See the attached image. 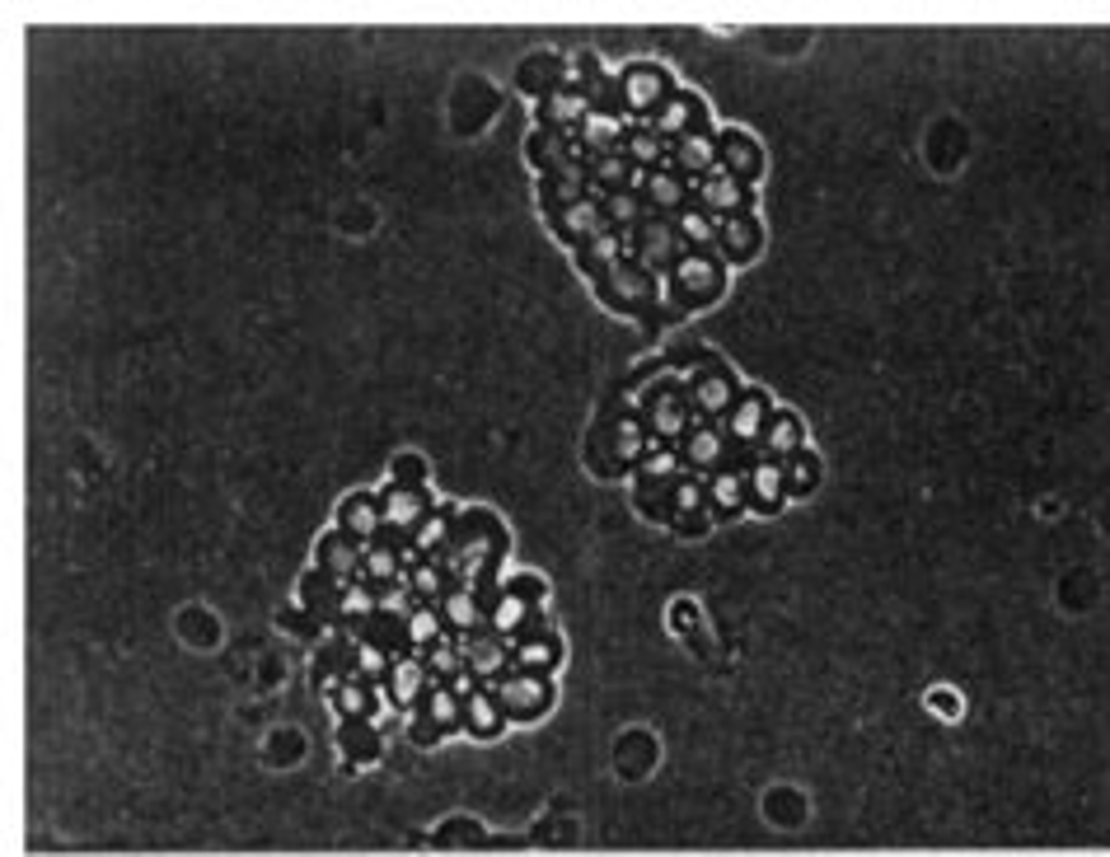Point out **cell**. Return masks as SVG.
Segmentation results:
<instances>
[{"label":"cell","instance_id":"f35d334b","mask_svg":"<svg viewBox=\"0 0 1110 857\" xmlns=\"http://www.w3.org/2000/svg\"><path fill=\"white\" fill-rule=\"evenodd\" d=\"M468 726L483 731V736H492V731L502 726V712H497V703H492L488 694H474V698H468Z\"/></svg>","mask_w":1110,"mask_h":857},{"label":"cell","instance_id":"44dd1931","mask_svg":"<svg viewBox=\"0 0 1110 857\" xmlns=\"http://www.w3.org/2000/svg\"><path fill=\"white\" fill-rule=\"evenodd\" d=\"M502 708L515 712V717H535L549 708V684H544L535 670H525V675H511L502 684Z\"/></svg>","mask_w":1110,"mask_h":857},{"label":"cell","instance_id":"7bdbcfd3","mask_svg":"<svg viewBox=\"0 0 1110 857\" xmlns=\"http://www.w3.org/2000/svg\"><path fill=\"white\" fill-rule=\"evenodd\" d=\"M394 478H399V488H417V478H422V460L403 455V460L394 464Z\"/></svg>","mask_w":1110,"mask_h":857},{"label":"cell","instance_id":"f546056e","mask_svg":"<svg viewBox=\"0 0 1110 857\" xmlns=\"http://www.w3.org/2000/svg\"><path fill=\"white\" fill-rule=\"evenodd\" d=\"M399 567H403V549H399V539H375L370 549H366L362 576H366V581H375V586H385V581H394V576H399Z\"/></svg>","mask_w":1110,"mask_h":857},{"label":"cell","instance_id":"484cf974","mask_svg":"<svg viewBox=\"0 0 1110 857\" xmlns=\"http://www.w3.org/2000/svg\"><path fill=\"white\" fill-rule=\"evenodd\" d=\"M572 155H586L582 146H576V136H568V132H549V127H539L535 136H529V160H535L544 174L549 169H558L562 160H572Z\"/></svg>","mask_w":1110,"mask_h":857},{"label":"cell","instance_id":"cb8c5ba5","mask_svg":"<svg viewBox=\"0 0 1110 857\" xmlns=\"http://www.w3.org/2000/svg\"><path fill=\"white\" fill-rule=\"evenodd\" d=\"M759 445H764V455L778 460V464L796 460L802 455V423H796L792 413H773V423H769V431H764Z\"/></svg>","mask_w":1110,"mask_h":857},{"label":"cell","instance_id":"2e32d148","mask_svg":"<svg viewBox=\"0 0 1110 857\" xmlns=\"http://www.w3.org/2000/svg\"><path fill=\"white\" fill-rule=\"evenodd\" d=\"M605 445H609V455H614V464H643L647 450H651V431H647L643 417L623 413V417H614V423H609Z\"/></svg>","mask_w":1110,"mask_h":857},{"label":"cell","instance_id":"7402d4cb","mask_svg":"<svg viewBox=\"0 0 1110 857\" xmlns=\"http://www.w3.org/2000/svg\"><path fill=\"white\" fill-rule=\"evenodd\" d=\"M670 160H675V174H684V179H708L717 164V142L694 132V136H684V142H670Z\"/></svg>","mask_w":1110,"mask_h":857},{"label":"cell","instance_id":"ba28073f","mask_svg":"<svg viewBox=\"0 0 1110 857\" xmlns=\"http://www.w3.org/2000/svg\"><path fill=\"white\" fill-rule=\"evenodd\" d=\"M553 230L568 244L586 248V244H596L600 235H609V216H605V207H600L596 197H582V201H572V207L553 211Z\"/></svg>","mask_w":1110,"mask_h":857},{"label":"cell","instance_id":"83f0119b","mask_svg":"<svg viewBox=\"0 0 1110 857\" xmlns=\"http://www.w3.org/2000/svg\"><path fill=\"white\" fill-rule=\"evenodd\" d=\"M492 628L497 633H529V619H535V600H525V596H515V590H502V596L492 600Z\"/></svg>","mask_w":1110,"mask_h":857},{"label":"cell","instance_id":"8992f818","mask_svg":"<svg viewBox=\"0 0 1110 857\" xmlns=\"http://www.w3.org/2000/svg\"><path fill=\"white\" fill-rule=\"evenodd\" d=\"M690 408L694 413H703V417H722V413H731L741 403V389H736V376L731 370H722V366H708V370H694L690 376Z\"/></svg>","mask_w":1110,"mask_h":857},{"label":"cell","instance_id":"d6986e66","mask_svg":"<svg viewBox=\"0 0 1110 857\" xmlns=\"http://www.w3.org/2000/svg\"><path fill=\"white\" fill-rule=\"evenodd\" d=\"M338 529H347V535H352V539H362V543H375V539L385 535L380 497H366V492L347 497V502H342V511H338Z\"/></svg>","mask_w":1110,"mask_h":857},{"label":"cell","instance_id":"4dcf8cb0","mask_svg":"<svg viewBox=\"0 0 1110 857\" xmlns=\"http://www.w3.org/2000/svg\"><path fill=\"white\" fill-rule=\"evenodd\" d=\"M623 155H629L643 174H656V169H661V155H666V136L656 127H633L629 142H623Z\"/></svg>","mask_w":1110,"mask_h":857},{"label":"cell","instance_id":"f6af8a7d","mask_svg":"<svg viewBox=\"0 0 1110 857\" xmlns=\"http://www.w3.org/2000/svg\"><path fill=\"white\" fill-rule=\"evenodd\" d=\"M347 750H352V755H356V750H362V755H370V750H375L370 731H347Z\"/></svg>","mask_w":1110,"mask_h":857},{"label":"cell","instance_id":"8d00e7d4","mask_svg":"<svg viewBox=\"0 0 1110 857\" xmlns=\"http://www.w3.org/2000/svg\"><path fill=\"white\" fill-rule=\"evenodd\" d=\"M338 614L342 619H370V614H380V596H375L370 586H347V590H342Z\"/></svg>","mask_w":1110,"mask_h":857},{"label":"cell","instance_id":"7a4b0ae2","mask_svg":"<svg viewBox=\"0 0 1110 857\" xmlns=\"http://www.w3.org/2000/svg\"><path fill=\"white\" fill-rule=\"evenodd\" d=\"M666 277H670V282H666V295H670V301H675L680 309L708 305V301H717V295H722V286H727L722 262H717L708 248H690V254H684Z\"/></svg>","mask_w":1110,"mask_h":857},{"label":"cell","instance_id":"60d3db41","mask_svg":"<svg viewBox=\"0 0 1110 857\" xmlns=\"http://www.w3.org/2000/svg\"><path fill=\"white\" fill-rule=\"evenodd\" d=\"M417 689H422V670L413 661H399L394 665V698L408 703V698H417Z\"/></svg>","mask_w":1110,"mask_h":857},{"label":"cell","instance_id":"d6a6232c","mask_svg":"<svg viewBox=\"0 0 1110 857\" xmlns=\"http://www.w3.org/2000/svg\"><path fill=\"white\" fill-rule=\"evenodd\" d=\"M558 66H562L558 57H529V61H525V71L515 75V81H521L525 95H539V99H544V95H553L558 85H568V75H562Z\"/></svg>","mask_w":1110,"mask_h":857},{"label":"cell","instance_id":"277c9868","mask_svg":"<svg viewBox=\"0 0 1110 857\" xmlns=\"http://www.w3.org/2000/svg\"><path fill=\"white\" fill-rule=\"evenodd\" d=\"M619 99H623V113L633 118H656L661 108L675 99V89H670V75L661 66H651V61H637L619 75Z\"/></svg>","mask_w":1110,"mask_h":857},{"label":"cell","instance_id":"7c38bea8","mask_svg":"<svg viewBox=\"0 0 1110 857\" xmlns=\"http://www.w3.org/2000/svg\"><path fill=\"white\" fill-rule=\"evenodd\" d=\"M769 423H773V408H769V399L764 394H741V403L727 413V441H736V445H759L764 441V431H769Z\"/></svg>","mask_w":1110,"mask_h":857},{"label":"cell","instance_id":"ee69618b","mask_svg":"<svg viewBox=\"0 0 1110 857\" xmlns=\"http://www.w3.org/2000/svg\"><path fill=\"white\" fill-rule=\"evenodd\" d=\"M338 703L347 708V712H366V708H370V698H366V689H356V684H347V689L338 694Z\"/></svg>","mask_w":1110,"mask_h":857},{"label":"cell","instance_id":"b9f144b4","mask_svg":"<svg viewBox=\"0 0 1110 857\" xmlns=\"http://www.w3.org/2000/svg\"><path fill=\"white\" fill-rule=\"evenodd\" d=\"M417 604H413V586L408 590H385L380 596V614H413Z\"/></svg>","mask_w":1110,"mask_h":857},{"label":"cell","instance_id":"3957f363","mask_svg":"<svg viewBox=\"0 0 1110 857\" xmlns=\"http://www.w3.org/2000/svg\"><path fill=\"white\" fill-rule=\"evenodd\" d=\"M596 291L605 295V305L623 309V315H647L651 301L661 295V291H656V277L643 268V262H633V258H623L605 277H596Z\"/></svg>","mask_w":1110,"mask_h":857},{"label":"cell","instance_id":"bcb514c9","mask_svg":"<svg viewBox=\"0 0 1110 857\" xmlns=\"http://www.w3.org/2000/svg\"><path fill=\"white\" fill-rule=\"evenodd\" d=\"M431 665L441 670V675H450V670H455V651L450 647H441V651H431Z\"/></svg>","mask_w":1110,"mask_h":857},{"label":"cell","instance_id":"4fadbf2b","mask_svg":"<svg viewBox=\"0 0 1110 857\" xmlns=\"http://www.w3.org/2000/svg\"><path fill=\"white\" fill-rule=\"evenodd\" d=\"M362 563H366V543L352 539L347 529H333V535L319 539V572L347 581V576H362Z\"/></svg>","mask_w":1110,"mask_h":857},{"label":"cell","instance_id":"e575fe53","mask_svg":"<svg viewBox=\"0 0 1110 857\" xmlns=\"http://www.w3.org/2000/svg\"><path fill=\"white\" fill-rule=\"evenodd\" d=\"M515 657H521V665H529V670H549L558 661V637L544 633V628H529L521 642H515Z\"/></svg>","mask_w":1110,"mask_h":857},{"label":"cell","instance_id":"30bf717a","mask_svg":"<svg viewBox=\"0 0 1110 857\" xmlns=\"http://www.w3.org/2000/svg\"><path fill=\"white\" fill-rule=\"evenodd\" d=\"M680 460L690 464V469H698V474H722L727 464H731V445H727V436L717 431V427L694 423L690 436H684V445H680Z\"/></svg>","mask_w":1110,"mask_h":857},{"label":"cell","instance_id":"ac0fdd59","mask_svg":"<svg viewBox=\"0 0 1110 857\" xmlns=\"http://www.w3.org/2000/svg\"><path fill=\"white\" fill-rule=\"evenodd\" d=\"M745 482H749V502H755L759 511H773V506L788 497V464L759 455V460L745 469Z\"/></svg>","mask_w":1110,"mask_h":857},{"label":"cell","instance_id":"603a6c76","mask_svg":"<svg viewBox=\"0 0 1110 857\" xmlns=\"http://www.w3.org/2000/svg\"><path fill=\"white\" fill-rule=\"evenodd\" d=\"M708 511H717V516H736V511L749 502V482H745V474H736V469H722V474H712L708 482Z\"/></svg>","mask_w":1110,"mask_h":857},{"label":"cell","instance_id":"9c48e42d","mask_svg":"<svg viewBox=\"0 0 1110 857\" xmlns=\"http://www.w3.org/2000/svg\"><path fill=\"white\" fill-rule=\"evenodd\" d=\"M380 516H385L389 535L413 539L417 525L427 521V497H422V488H399V482H394V488L380 492Z\"/></svg>","mask_w":1110,"mask_h":857},{"label":"cell","instance_id":"836d02e7","mask_svg":"<svg viewBox=\"0 0 1110 857\" xmlns=\"http://www.w3.org/2000/svg\"><path fill=\"white\" fill-rule=\"evenodd\" d=\"M464 651H468V665H474L478 675H492V670H502V661H507L502 633H474Z\"/></svg>","mask_w":1110,"mask_h":857},{"label":"cell","instance_id":"52a82bcc","mask_svg":"<svg viewBox=\"0 0 1110 857\" xmlns=\"http://www.w3.org/2000/svg\"><path fill=\"white\" fill-rule=\"evenodd\" d=\"M586 183H590V155H572V160H562L558 169H549L544 183H539V197H544V207H549V216L562 211V207H572V201H582Z\"/></svg>","mask_w":1110,"mask_h":857},{"label":"cell","instance_id":"6da1fadb","mask_svg":"<svg viewBox=\"0 0 1110 857\" xmlns=\"http://www.w3.org/2000/svg\"><path fill=\"white\" fill-rule=\"evenodd\" d=\"M507 553V535L502 525H497L492 511H468V516L455 525V539H450V549L441 553L446 558V572L455 576L460 586H478L483 576L497 567V558Z\"/></svg>","mask_w":1110,"mask_h":857},{"label":"cell","instance_id":"9a60e30c","mask_svg":"<svg viewBox=\"0 0 1110 857\" xmlns=\"http://www.w3.org/2000/svg\"><path fill=\"white\" fill-rule=\"evenodd\" d=\"M717 160H722V174H731L736 183H749L764 169V155L755 146V136H745L736 127L717 136Z\"/></svg>","mask_w":1110,"mask_h":857},{"label":"cell","instance_id":"5bb4252c","mask_svg":"<svg viewBox=\"0 0 1110 857\" xmlns=\"http://www.w3.org/2000/svg\"><path fill=\"white\" fill-rule=\"evenodd\" d=\"M492 600H497V596H483V586H455V590H450V596L441 600V619L450 623V628H460V633L474 637L478 623L492 614Z\"/></svg>","mask_w":1110,"mask_h":857},{"label":"cell","instance_id":"8fae6325","mask_svg":"<svg viewBox=\"0 0 1110 857\" xmlns=\"http://www.w3.org/2000/svg\"><path fill=\"white\" fill-rule=\"evenodd\" d=\"M544 108H539V122L549 132H576L582 122L590 118V99H586V89H576V85H558L553 95H544L539 99Z\"/></svg>","mask_w":1110,"mask_h":857},{"label":"cell","instance_id":"f1b7e54d","mask_svg":"<svg viewBox=\"0 0 1110 857\" xmlns=\"http://www.w3.org/2000/svg\"><path fill=\"white\" fill-rule=\"evenodd\" d=\"M301 600H305L309 614H338L342 581H338V576H328V572H309L305 581H301Z\"/></svg>","mask_w":1110,"mask_h":857},{"label":"cell","instance_id":"1f68e13d","mask_svg":"<svg viewBox=\"0 0 1110 857\" xmlns=\"http://www.w3.org/2000/svg\"><path fill=\"white\" fill-rule=\"evenodd\" d=\"M576 262H582L586 277H605L614 262H623V235H619V230H609V235H600L596 244L576 248Z\"/></svg>","mask_w":1110,"mask_h":857},{"label":"cell","instance_id":"d590c367","mask_svg":"<svg viewBox=\"0 0 1110 857\" xmlns=\"http://www.w3.org/2000/svg\"><path fill=\"white\" fill-rule=\"evenodd\" d=\"M450 572L441 567V563H431V558H422V563L413 567V596H417V604H436V600H446L450 596Z\"/></svg>","mask_w":1110,"mask_h":857},{"label":"cell","instance_id":"4316f807","mask_svg":"<svg viewBox=\"0 0 1110 857\" xmlns=\"http://www.w3.org/2000/svg\"><path fill=\"white\" fill-rule=\"evenodd\" d=\"M717 240H722V248H727V258H749L759 248V221L749 211H741V216H731V221H722L717 225Z\"/></svg>","mask_w":1110,"mask_h":857},{"label":"cell","instance_id":"5b68a950","mask_svg":"<svg viewBox=\"0 0 1110 857\" xmlns=\"http://www.w3.org/2000/svg\"><path fill=\"white\" fill-rule=\"evenodd\" d=\"M629 248H633V262H643V268L656 277V272H670L675 262L684 258V240H680V230H675V221H643L629 235Z\"/></svg>","mask_w":1110,"mask_h":857},{"label":"cell","instance_id":"ffe728a7","mask_svg":"<svg viewBox=\"0 0 1110 857\" xmlns=\"http://www.w3.org/2000/svg\"><path fill=\"white\" fill-rule=\"evenodd\" d=\"M745 201H749V188L745 183H736L731 174H708L698 183V207L708 211V216H741L745 211Z\"/></svg>","mask_w":1110,"mask_h":857},{"label":"cell","instance_id":"d4e9b609","mask_svg":"<svg viewBox=\"0 0 1110 857\" xmlns=\"http://www.w3.org/2000/svg\"><path fill=\"white\" fill-rule=\"evenodd\" d=\"M455 516L450 511H427V521L417 525V535L408 539L413 549H417V558H441L446 549H450V539H455Z\"/></svg>","mask_w":1110,"mask_h":857},{"label":"cell","instance_id":"ab89813d","mask_svg":"<svg viewBox=\"0 0 1110 857\" xmlns=\"http://www.w3.org/2000/svg\"><path fill=\"white\" fill-rule=\"evenodd\" d=\"M816 478H820V464L806 455H796V460H788V492H810L816 488Z\"/></svg>","mask_w":1110,"mask_h":857},{"label":"cell","instance_id":"e0dca14e","mask_svg":"<svg viewBox=\"0 0 1110 857\" xmlns=\"http://www.w3.org/2000/svg\"><path fill=\"white\" fill-rule=\"evenodd\" d=\"M703 122H708V108H703V99L675 95V99L661 108V113H656V132H661L666 142H684V136L703 132Z\"/></svg>","mask_w":1110,"mask_h":857},{"label":"cell","instance_id":"74e56055","mask_svg":"<svg viewBox=\"0 0 1110 857\" xmlns=\"http://www.w3.org/2000/svg\"><path fill=\"white\" fill-rule=\"evenodd\" d=\"M408 637L413 642H436L441 637V614H436V604H417L408 614Z\"/></svg>","mask_w":1110,"mask_h":857}]
</instances>
